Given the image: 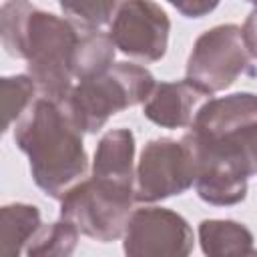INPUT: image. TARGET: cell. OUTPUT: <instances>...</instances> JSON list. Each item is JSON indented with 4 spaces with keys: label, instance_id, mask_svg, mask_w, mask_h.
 I'll use <instances>...</instances> for the list:
<instances>
[{
    "label": "cell",
    "instance_id": "obj_11",
    "mask_svg": "<svg viewBox=\"0 0 257 257\" xmlns=\"http://www.w3.org/2000/svg\"><path fill=\"white\" fill-rule=\"evenodd\" d=\"M257 120V94L237 92L221 98H209L197 110L191 133L207 139H221L235 135Z\"/></svg>",
    "mask_w": 257,
    "mask_h": 257
},
{
    "label": "cell",
    "instance_id": "obj_22",
    "mask_svg": "<svg viewBox=\"0 0 257 257\" xmlns=\"http://www.w3.org/2000/svg\"><path fill=\"white\" fill-rule=\"evenodd\" d=\"M247 2H253V4H257V0H247Z\"/></svg>",
    "mask_w": 257,
    "mask_h": 257
},
{
    "label": "cell",
    "instance_id": "obj_21",
    "mask_svg": "<svg viewBox=\"0 0 257 257\" xmlns=\"http://www.w3.org/2000/svg\"><path fill=\"white\" fill-rule=\"evenodd\" d=\"M241 32H243V40H245V46H247L249 54L257 58V8L249 14Z\"/></svg>",
    "mask_w": 257,
    "mask_h": 257
},
{
    "label": "cell",
    "instance_id": "obj_15",
    "mask_svg": "<svg viewBox=\"0 0 257 257\" xmlns=\"http://www.w3.org/2000/svg\"><path fill=\"white\" fill-rule=\"evenodd\" d=\"M114 42L108 34L98 30H82L72 58V72L74 78H86L92 74H100L112 66L114 58Z\"/></svg>",
    "mask_w": 257,
    "mask_h": 257
},
{
    "label": "cell",
    "instance_id": "obj_7",
    "mask_svg": "<svg viewBox=\"0 0 257 257\" xmlns=\"http://www.w3.org/2000/svg\"><path fill=\"white\" fill-rule=\"evenodd\" d=\"M247 64L249 50L241 28L221 24L197 38L187 62V78L213 94L231 86Z\"/></svg>",
    "mask_w": 257,
    "mask_h": 257
},
{
    "label": "cell",
    "instance_id": "obj_16",
    "mask_svg": "<svg viewBox=\"0 0 257 257\" xmlns=\"http://www.w3.org/2000/svg\"><path fill=\"white\" fill-rule=\"evenodd\" d=\"M78 233L80 231L70 221L60 217L58 223L40 225V229L30 239L26 253L28 255H68L76 245Z\"/></svg>",
    "mask_w": 257,
    "mask_h": 257
},
{
    "label": "cell",
    "instance_id": "obj_13",
    "mask_svg": "<svg viewBox=\"0 0 257 257\" xmlns=\"http://www.w3.org/2000/svg\"><path fill=\"white\" fill-rule=\"evenodd\" d=\"M201 247L207 255H255L253 235L235 221H203L199 227Z\"/></svg>",
    "mask_w": 257,
    "mask_h": 257
},
{
    "label": "cell",
    "instance_id": "obj_19",
    "mask_svg": "<svg viewBox=\"0 0 257 257\" xmlns=\"http://www.w3.org/2000/svg\"><path fill=\"white\" fill-rule=\"evenodd\" d=\"M167 2L187 18H201L213 12L219 4V0H167Z\"/></svg>",
    "mask_w": 257,
    "mask_h": 257
},
{
    "label": "cell",
    "instance_id": "obj_2",
    "mask_svg": "<svg viewBox=\"0 0 257 257\" xmlns=\"http://www.w3.org/2000/svg\"><path fill=\"white\" fill-rule=\"evenodd\" d=\"M14 143L28 157L34 183L52 199H62L86 173L82 131L60 102L38 96L16 120Z\"/></svg>",
    "mask_w": 257,
    "mask_h": 257
},
{
    "label": "cell",
    "instance_id": "obj_17",
    "mask_svg": "<svg viewBox=\"0 0 257 257\" xmlns=\"http://www.w3.org/2000/svg\"><path fill=\"white\" fill-rule=\"evenodd\" d=\"M118 0H58L62 12L82 30H98L110 22Z\"/></svg>",
    "mask_w": 257,
    "mask_h": 257
},
{
    "label": "cell",
    "instance_id": "obj_8",
    "mask_svg": "<svg viewBox=\"0 0 257 257\" xmlns=\"http://www.w3.org/2000/svg\"><path fill=\"white\" fill-rule=\"evenodd\" d=\"M171 22L153 0H118L110 18L108 36L114 46L139 60L155 62L167 52Z\"/></svg>",
    "mask_w": 257,
    "mask_h": 257
},
{
    "label": "cell",
    "instance_id": "obj_6",
    "mask_svg": "<svg viewBox=\"0 0 257 257\" xmlns=\"http://www.w3.org/2000/svg\"><path fill=\"white\" fill-rule=\"evenodd\" d=\"M197 179V163L189 145L173 139L149 141L135 173V201L153 203L187 191Z\"/></svg>",
    "mask_w": 257,
    "mask_h": 257
},
{
    "label": "cell",
    "instance_id": "obj_20",
    "mask_svg": "<svg viewBox=\"0 0 257 257\" xmlns=\"http://www.w3.org/2000/svg\"><path fill=\"white\" fill-rule=\"evenodd\" d=\"M237 139L241 141L247 157H249V163H251V169H253V175H257V120L247 124L245 128L237 131L235 133Z\"/></svg>",
    "mask_w": 257,
    "mask_h": 257
},
{
    "label": "cell",
    "instance_id": "obj_3",
    "mask_svg": "<svg viewBox=\"0 0 257 257\" xmlns=\"http://www.w3.org/2000/svg\"><path fill=\"white\" fill-rule=\"evenodd\" d=\"M155 84L147 68L116 62L100 74L80 78L62 104L82 133H96L112 114L145 102Z\"/></svg>",
    "mask_w": 257,
    "mask_h": 257
},
{
    "label": "cell",
    "instance_id": "obj_9",
    "mask_svg": "<svg viewBox=\"0 0 257 257\" xmlns=\"http://www.w3.org/2000/svg\"><path fill=\"white\" fill-rule=\"evenodd\" d=\"M122 237L126 255H189L193 249L189 223L179 213L159 207L133 211Z\"/></svg>",
    "mask_w": 257,
    "mask_h": 257
},
{
    "label": "cell",
    "instance_id": "obj_14",
    "mask_svg": "<svg viewBox=\"0 0 257 257\" xmlns=\"http://www.w3.org/2000/svg\"><path fill=\"white\" fill-rule=\"evenodd\" d=\"M40 213L34 205H6L2 207V225H0V241L2 255L12 257L22 251L24 245L30 243L34 233L40 229Z\"/></svg>",
    "mask_w": 257,
    "mask_h": 257
},
{
    "label": "cell",
    "instance_id": "obj_12",
    "mask_svg": "<svg viewBox=\"0 0 257 257\" xmlns=\"http://www.w3.org/2000/svg\"><path fill=\"white\" fill-rule=\"evenodd\" d=\"M133 155H135V137H133V133L126 131V128L108 131L96 147L92 173L135 181Z\"/></svg>",
    "mask_w": 257,
    "mask_h": 257
},
{
    "label": "cell",
    "instance_id": "obj_5",
    "mask_svg": "<svg viewBox=\"0 0 257 257\" xmlns=\"http://www.w3.org/2000/svg\"><path fill=\"white\" fill-rule=\"evenodd\" d=\"M183 141L195 157V187L203 201L211 205H235L245 199L253 169L237 135L207 139L189 131Z\"/></svg>",
    "mask_w": 257,
    "mask_h": 257
},
{
    "label": "cell",
    "instance_id": "obj_10",
    "mask_svg": "<svg viewBox=\"0 0 257 257\" xmlns=\"http://www.w3.org/2000/svg\"><path fill=\"white\" fill-rule=\"evenodd\" d=\"M211 96L205 88L193 80L177 82H157L149 98L143 102V114L165 128L191 126L201 104Z\"/></svg>",
    "mask_w": 257,
    "mask_h": 257
},
{
    "label": "cell",
    "instance_id": "obj_18",
    "mask_svg": "<svg viewBox=\"0 0 257 257\" xmlns=\"http://www.w3.org/2000/svg\"><path fill=\"white\" fill-rule=\"evenodd\" d=\"M36 84L30 76H6L2 78V104H4V131L10 128L12 120L20 118L26 108L36 100Z\"/></svg>",
    "mask_w": 257,
    "mask_h": 257
},
{
    "label": "cell",
    "instance_id": "obj_4",
    "mask_svg": "<svg viewBox=\"0 0 257 257\" xmlns=\"http://www.w3.org/2000/svg\"><path fill=\"white\" fill-rule=\"evenodd\" d=\"M133 201L135 181L92 173L62 195L60 217L86 237L108 243L124 235Z\"/></svg>",
    "mask_w": 257,
    "mask_h": 257
},
{
    "label": "cell",
    "instance_id": "obj_1",
    "mask_svg": "<svg viewBox=\"0 0 257 257\" xmlns=\"http://www.w3.org/2000/svg\"><path fill=\"white\" fill-rule=\"evenodd\" d=\"M2 42L8 54L24 58L40 96L64 102L74 78L72 58L80 28L72 20L34 8L26 0L2 6Z\"/></svg>",
    "mask_w": 257,
    "mask_h": 257
}]
</instances>
